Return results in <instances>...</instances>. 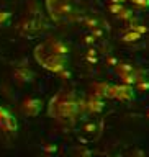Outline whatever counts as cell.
Returning <instances> with one entry per match:
<instances>
[{"label":"cell","instance_id":"cell-2","mask_svg":"<svg viewBox=\"0 0 149 157\" xmlns=\"http://www.w3.org/2000/svg\"><path fill=\"white\" fill-rule=\"evenodd\" d=\"M34 57L36 61L41 64L44 69L51 71L54 74H61V75H66V67H67V56H56L48 49L46 43L39 44L34 49Z\"/></svg>","mask_w":149,"mask_h":157},{"label":"cell","instance_id":"cell-1","mask_svg":"<svg viewBox=\"0 0 149 157\" xmlns=\"http://www.w3.org/2000/svg\"><path fill=\"white\" fill-rule=\"evenodd\" d=\"M82 100L71 92H61L49 103V115L56 120H64V118H74L82 110Z\"/></svg>","mask_w":149,"mask_h":157},{"label":"cell","instance_id":"cell-5","mask_svg":"<svg viewBox=\"0 0 149 157\" xmlns=\"http://www.w3.org/2000/svg\"><path fill=\"white\" fill-rule=\"evenodd\" d=\"M0 126H2L5 131H10V132H15L17 128H18L17 120H15V118L10 115L2 105H0Z\"/></svg>","mask_w":149,"mask_h":157},{"label":"cell","instance_id":"cell-10","mask_svg":"<svg viewBox=\"0 0 149 157\" xmlns=\"http://www.w3.org/2000/svg\"><path fill=\"white\" fill-rule=\"evenodd\" d=\"M10 18H12V13L10 12H0V25H5Z\"/></svg>","mask_w":149,"mask_h":157},{"label":"cell","instance_id":"cell-4","mask_svg":"<svg viewBox=\"0 0 149 157\" xmlns=\"http://www.w3.org/2000/svg\"><path fill=\"white\" fill-rule=\"evenodd\" d=\"M43 110V101L39 98H26L22 103V113L26 116H36Z\"/></svg>","mask_w":149,"mask_h":157},{"label":"cell","instance_id":"cell-8","mask_svg":"<svg viewBox=\"0 0 149 157\" xmlns=\"http://www.w3.org/2000/svg\"><path fill=\"white\" fill-rule=\"evenodd\" d=\"M13 77H15V80L20 82V83H28V82L34 80V72L28 67H18L17 71L13 72Z\"/></svg>","mask_w":149,"mask_h":157},{"label":"cell","instance_id":"cell-6","mask_svg":"<svg viewBox=\"0 0 149 157\" xmlns=\"http://www.w3.org/2000/svg\"><path fill=\"white\" fill-rule=\"evenodd\" d=\"M46 46H48L49 51L53 54H56V56H69V46L66 43L59 41V39H54V38L48 39Z\"/></svg>","mask_w":149,"mask_h":157},{"label":"cell","instance_id":"cell-3","mask_svg":"<svg viewBox=\"0 0 149 157\" xmlns=\"http://www.w3.org/2000/svg\"><path fill=\"white\" fill-rule=\"evenodd\" d=\"M46 7L51 13V18L59 21L72 15V3L71 0H46Z\"/></svg>","mask_w":149,"mask_h":157},{"label":"cell","instance_id":"cell-9","mask_svg":"<svg viewBox=\"0 0 149 157\" xmlns=\"http://www.w3.org/2000/svg\"><path fill=\"white\" fill-rule=\"evenodd\" d=\"M138 38H139V31H130V33H126L125 36H123L125 41H136Z\"/></svg>","mask_w":149,"mask_h":157},{"label":"cell","instance_id":"cell-11","mask_svg":"<svg viewBox=\"0 0 149 157\" xmlns=\"http://www.w3.org/2000/svg\"><path fill=\"white\" fill-rule=\"evenodd\" d=\"M113 3H120V2H125V0H112Z\"/></svg>","mask_w":149,"mask_h":157},{"label":"cell","instance_id":"cell-7","mask_svg":"<svg viewBox=\"0 0 149 157\" xmlns=\"http://www.w3.org/2000/svg\"><path fill=\"white\" fill-rule=\"evenodd\" d=\"M82 108H85V110L92 111V113H98L103 110V101H102V97L95 95V93H92L90 97H88L87 101L82 103Z\"/></svg>","mask_w":149,"mask_h":157}]
</instances>
